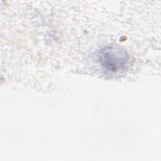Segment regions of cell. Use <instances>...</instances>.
<instances>
[{
    "label": "cell",
    "instance_id": "6da1fadb",
    "mask_svg": "<svg viewBox=\"0 0 161 161\" xmlns=\"http://www.w3.org/2000/svg\"><path fill=\"white\" fill-rule=\"evenodd\" d=\"M128 60L126 52L116 47H108L99 54L100 64L108 71L116 72L122 69Z\"/></svg>",
    "mask_w": 161,
    "mask_h": 161
}]
</instances>
